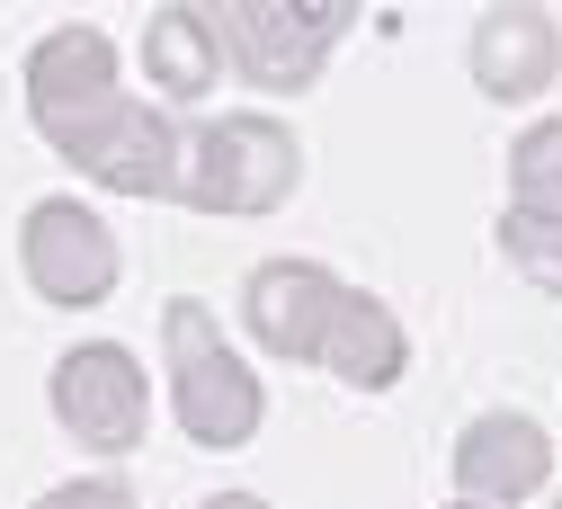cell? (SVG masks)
<instances>
[{"label": "cell", "instance_id": "3", "mask_svg": "<svg viewBox=\"0 0 562 509\" xmlns=\"http://www.w3.org/2000/svg\"><path fill=\"white\" fill-rule=\"evenodd\" d=\"M205 27H215V54L241 71V81H259V90H313L322 81V63H330V45L358 27V10L348 0H224V10H205Z\"/></svg>", "mask_w": 562, "mask_h": 509}, {"label": "cell", "instance_id": "12", "mask_svg": "<svg viewBox=\"0 0 562 509\" xmlns=\"http://www.w3.org/2000/svg\"><path fill=\"white\" fill-rule=\"evenodd\" d=\"M322 367L339 385H358V394H393L402 367H411V340H402V313L375 305L367 286H339V305H330V331H322Z\"/></svg>", "mask_w": 562, "mask_h": 509}, {"label": "cell", "instance_id": "10", "mask_svg": "<svg viewBox=\"0 0 562 509\" xmlns=\"http://www.w3.org/2000/svg\"><path fill=\"white\" fill-rule=\"evenodd\" d=\"M456 483L482 509H518V500H536L553 483V439L527 411H482V420H464V439H456Z\"/></svg>", "mask_w": 562, "mask_h": 509}, {"label": "cell", "instance_id": "11", "mask_svg": "<svg viewBox=\"0 0 562 509\" xmlns=\"http://www.w3.org/2000/svg\"><path fill=\"white\" fill-rule=\"evenodd\" d=\"M108 99H116V45H108L90 19L54 27V36L27 54V117H36L45 134H63L72 117H90V108H108Z\"/></svg>", "mask_w": 562, "mask_h": 509}, {"label": "cell", "instance_id": "1", "mask_svg": "<svg viewBox=\"0 0 562 509\" xmlns=\"http://www.w3.org/2000/svg\"><path fill=\"white\" fill-rule=\"evenodd\" d=\"M161 367H170V411H179V429L196 447H250L259 439L268 394L241 367V348L224 340L215 305H196V296L161 305Z\"/></svg>", "mask_w": 562, "mask_h": 509}, {"label": "cell", "instance_id": "14", "mask_svg": "<svg viewBox=\"0 0 562 509\" xmlns=\"http://www.w3.org/2000/svg\"><path fill=\"white\" fill-rule=\"evenodd\" d=\"M36 509H134V491H125L116 474H90V483H54Z\"/></svg>", "mask_w": 562, "mask_h": 509}, {"label": "cell", "instance_id": "2", "mask_svg": "<svg viewBox=\"0 0 562 509\" xmlns=\"http://www.w3.org/2000/svg\"><path fill=\"white\" fill-rule=\"evenodd\" d=\"M295 179H304V143L268 108L205 117L188 134V162H179V197L196 214H268V206L295 197Z\"/></svg>", "mask_w": 562, "mask_h": 509}, {"label": "cell", "instance_id": "5", "mask_svg": "<svg viewBox=\"0 0 562 509\" xmlns=\"http://www.w3.org/2000/svg\"><path fill=\"white\" fill-rule=\"evenodd\" d=\"M45 394H54L63 439L90 447V456H134L144 429H153V385H144V367H134V348H116V340L63 348Z\"/></svg>", "mask_w": 562, "mask_h": 509}, {"label": "cell", "instance_id": "8", "mask_svg": "<svg viewBox=\"0 0 562 509\" xmlns=\"http://www.w3.org/2000/svg\"><path fill=\"white\" fill-rule=\"evenodd\" d=\"M339 286L322 259H259L250 286H241V322L268 357H286V367H322V331H330V305Z\"/></svg>", "mask_w": 562, "mask_h": 509}, {"label": "cell", "instance_id": "9", "mask_svg": "<svg viewBox=\"0 0 562 509\" xmlns=\"http://www.w3.org/2000/svg\"><path fill=\"white\" fill-rule=\"evenodd\" d=\"M473 90L501 99V108H527L562 81V27L553 10H536V0H501V10L473 19Z\"/></svg>", "mask_w": 562, "mask_h": 509}, {"label": "cell", "instance_id": "15", "mask_svg": "<svg viewBox=\"0 0 562 509\" xmlns=\"http://www.w3.org/2000/svg\"><path fill=\"white\" fill-rule=\"evenodd\" d=\"M196 509H268L259 491H215V500H196Z\"/></svg>", "mask_w": 562, "mask_h": 509}, {"label": "cell", "instance_id": "16", "mask_svg": "<svg viewBox=\"0 0 562 509\" xmlns=\"http://www.w3.org/2000/svg\"><path fill=\"white\" fill-rule=\"evenodd\" d=\"M447 509H482V500H447Z\"/></svg>", "mask_w": 562, "mask_h": 509}, {"label": "cell", "instance_id": "7", "mask_svg": "<svg viewBox=\"0 0 562 509\" xmlns=\"http://www.w3.org/2000/svg\"><path fill=\"white\" fill-rule=\"evenodd\" d=\"M491 242H501V259H518L536 286L562 296V117L509 143V214Z\"/></svg>", "mask_w": 562, "mask_h": 509}, {"label": "cell", "instance_id": "6", "mask_svg": "<svg viewBox=\"0 0 562 509\" xmlns=\"http://www.w3.org/2000/svg\"><path fill=\"white\" fill-rule=\"evenodd\" d=\"M19 268H27V286H36L45 305L90 313V305L116 296L125 251H116V233L99 224L81 197H36V206H27V224H19Z\"/></svg>", "mask_w": 562, "mask_h": 509}, {"label": "cell", "instance_id": "17", "mask_svg": "<svg viewBox=\"0 0 562 509\" xmlns=\"http://www.w3.org/2000/svg\"><path fill=\"white\" fill-rule=\"evenodd\" d=\"M553 509H562V491H553Z\"/></svg>", "mask_w": 562, "mask_h": 509}, {"label": "cell", "instance_id": "4", "mask_svg": "<svg viewBox=\"0 0 562 509\" xmlns=\"http://www.w3.org/2000/svg\"><path fill=\"white\" fill-rule=\"evenodd\" d=\"M72 170H90L99 188H116V197H179V162H188V134L170 125V108H153V99H108V108H90V117H72L63 134H45Z\"/></svg>", "mask_w": 562, "mask_h": 509}, {"label": "cell", "instance_id": "13", "mask_svg": "<svg viewBox=\"0 0 562 509\" xmlns=\"http://www.w3.org/2000/svg\"><path fill=\"white\" fill-rule=\"evenodd\" d=\"M144 71H153V108L161 99H205L224 81V54H215V27H205V10H153L144 19Z\"/></svg>", "mask_w": 562, "mask_h": 509}]
</instances>
